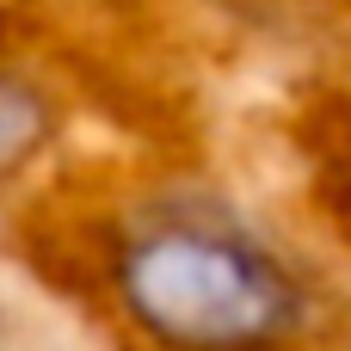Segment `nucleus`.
<instances>
[{"instance_id": "obj_1", "label": "nucleus", "mask_w": 351, "mask_h": 351, "mask_svg": "<svg viewBox=\"0 0 351 351\" xmlns=\"http://www.w3.org/2000/svg\"><path fill=\"white\" fill-rule=\"evenodd\" d=\"M74 265L130 351H308L327 333L308 259L241 197L197 179L105 204Z\"/></svg>"}]
</instances>
